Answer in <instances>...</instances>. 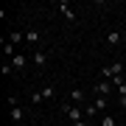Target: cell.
Returning a JSON list of instances; mask_svg holds the SVG:
<instances>
[{
	"label": "cell",
	"mask_w": 126,
	"mask_h": 126,
	"mask_svg": "<svg viewBox=\"0 0 126 126\" xmlns=\"http://www.w3.org/2000/svg\"><path fill=\"white\" fill-rule=\"evenodd\" d=\"M6 104H9V118H11V121H23V118H25V109L20 107L17 98H6Z\"/></svg>",
	"instance_id": "1"
},
{
	"label": "cell",
	"mask_w": 126,
	"mask_h": 126,
	"mask_svg": "<svg viewBox=\"0 0 126 126\" xmlns=\"http://www.w3.org/2000/svg\"><path fill=\"white\" fill-rule=\"evenodd\" d=\"M93 93L98 95V98H107V95L112 93V81H95V84H93Z\"/></svg>",
	"instance_id": "2"
},
{
	"label": "cell",
	"mask_w": 126,
	"mask_h": 126,
	"mask_svg": "<svg viewBox=\"0 0 126 126\" xmlns=\"http://www.w3.org/2000/svg\"><path fill=\"white\" fill-rule=\"evenodd\" d=\"M62 109H64V112H67V118H70L73 123H76V121H84V109H79L76 104H64Z\"/></svg>",
	"instance_id": "3"
},
{
	"label": "cell",
	"mask_w": 126,
	"mask_h": 126,
	"mask_svg": "<svg viewBox=\"0 0 126 126\" xmlns=\"http://www.w3.org/2000/svg\"><path fill=\"white\" fill-rule=\"evenodd\" d=\"M59 11H62V14H64V17H67V20H70V23H73V20H76V11H73V9H70V3H67V0H62V3H59Z\"/></svg>",
	"instance_id": "4"
},
{
	"label": "cell",
	"mask_w": 126,
	"mask_h": 126,
	"mask_svg": "<svg viewBox=\"0 0 126 126\" xmlns=\"http://www.w3.org/2000/svg\"><path fill=\"white\" fill-rule=\"evenodd\" d=\"M34 64H36V67H45V64H48V53H45V50H34Z\"/></svg>",
	"instance_id": "5"
},
{
	"label": "cell",
	"mask_w": 126,
	"mask_h": 126,
	"mask_svg": "<svg viewBox=\"0 0 126 126\" xmlns=\"http://www.w3.org/2000/svg\"><path fill=\"white\" fill-rule=\"evenodd\" d=\"M107 45H109V48L121 45V34H118V31H109V34H107Z\"/></svg>",
	"instance_id": "6"
},
{
	"label": "cell",
	"mask_w": 126,
	"mask_h": 126,
	"mask_svg": "<svg viewBox=\"0 0 126 126\" xmlns=\"http://www.w3.org/2000/svg\"><path fill=\"white\" fill-rule=\"evenodd\" d=\"M11 67H14V70H23V67H25V56H23V53H17V56L11 59Z\"/></svg>",
	"instance_id": "7"
},
{
	"label": "cell",
	"mask_w": 126,
	"mask_h": 126,
	"mask_svg": "<svg viewBox=\"0 0 126 126\" xmlns=\"http://www.w3.org/2000/svg\"><path fill=\"white\" fill-rule=\"evenodd\" d=\"M109 73H112V79L115 76H123V62H112V64H109Z\"/></svg>",
	"instance_id": "8"
},
{
	"label": "cell",
	"mask_w": 126,
	"mask_h": 126,
	"mask_svg": "<svg viewBox=\"0 0 126 126\" xmlns=\"http://www.w3.org/2000/svg\"><path fill=\"white\" fill-rule=\"evenodd\" d=\"M23 39H25V34H23V31H11V36H9L11 45H17V42H23Z\"/></svg>",
	"instance_id": "9"
},
{
	"label": "cell",
	"mask_w": 126,
	"mask_h": 126,
	"mask_svg": "<svg viewBox=\"0 0 126 126\" xmlns=\"http://www.w3.org/2000/svg\"><path fill=\"white\" fill-rule=\"evenodd\" d=\"M39 93H42V98H45V101H48V98H53V95H56V90H53L50 84H45V87H42Z\"/></svg>",
	"instance_id": "10"
},
{
	"label": "cell",
	"mask_w": 126,
	"mask_h": 126,
	"mask_svg": "<svg viewBox=\"0 0 126 126\" xmlns=\"http://www.w3.org/2000/svg\"><path fill=\"white\" fill-rule=\"evenodd\" d=\"M70 98H73V104H81V101H84V90H79V87H76V90L70 93Z\"/></svg>",
	"instance_id": "11"
},
{
	"label": "cell",
	"mask_w": 126,
	"mask_h": 126,
	"mask_svg": "<svg viewBox=\"0 0 126 126\" xmlns=\"http://www.w3.org/2000/svg\"><path fill=\"white\" fill-rule=\"evenodd\" d=\"M3 50H6V56H11V59L17 56V50H14V45H11V42H6V39H3Z\"/></svg>",
	"instance_id": "12"
},
{
	"label": "cell",
	"mask_w": 126,
	"mask_h": 126,
	"mask_svg": "<svg viewBox=\"0 0 126 126\" xmlns=\"http://www.w3.org/2000/svg\"><path fill=\"white\" fill-rule=\"evenodd\" d=\"M93 107L98 109V112H104V109H107V98H95V101H93Z\"/></svg>",
	"instance_id": "13"
},
{
	"label": "cell",
	"mask_w": 126,
	"mask_h": 126,
	"mask_svg": "<svg viewBox=\"0 0 126 126\" xmlns=\"http://www.w3.org/2000/svg\"><path fill=\"white\" fill-rule=\"evenodd\" d=\"M101 126H118L112 115H101Z\"/></svg>",
	"instance_id": "14"
},
{
	"label": "cell",
	"mask_w": 126,
	"mask_h": 126,
	"mask_svg": "<svg viewBox=\"0 0 126 126\" xmlns=\"http://www.w3.org/2000/svg\"><path fill=\"white\" fill-rule=\"evenodd\" d=\"M28 101H31V104H42L45 98H42V93H31V95H28Z\"/></svg>",
	"instance_id": "15"
},
{
	"label": "cell",
	"mask_w": 126,
	"mask_h": 126,
	"mask_svg": "<svg viewBox=\"0 0 126 126\" xmlns=\"http://www.w3.org/2000/svg\"><path fill=\"white\" fill-rule=\"evenodd\" d=\"M95 112H98V109H95V107H93V104H87V107H84V118H93Z\"/></svg>",
	"instance_id": "16"
},
{
	"label": "cell",
	"mask_w": 126,
	"mask_h": 126,
	"mask_svg": "<svg viewBox=\"0 0 126 126\" xmlns=\"http://www.w3.org/2000/svg\"><path fill=\"white\" fill-rule=\"evenodd\" d=\"M25 39H28V42H39V31H28Z\"/></svg>",
	"instance_id": "17"
},
{
	"label": "cell",
	"mask_w": 126,
	"mask_h": 126,
	"mask_svg": "<svg viewBox=\"0 0 126 126\" xmlns=\"http://www.w3.org/2000/svg\"><path fill=\"white\" fill-rule=\"evenodd\" d=\"M0 70H3V76H11V73H14V67H11L9 62H3V67H0Z\"/></svg>",
	"instance_id": "18"
},
{
	"label": "cell",
	"mask_w": 126,
	"mask_h": 126,
	"mask_svg": "<svg viewBox=\"0 0 126 126\" xmlns=\"http://www.w3.org/2000/svg\"><path fill=\"white\" fill-rule=\"evenodd\" d=\"M118 101H121V107L126 109V95H121V98H118Z\"/></svg>",
	"instance_id": "19"
},
{
	"label": "cell",
	"mask_w": 126,
	"mask_h": 126,
	"mask_svg": "<svg viewBox=\"0 0 126 126\" xmlns=\"http://www.w3.org/2000/svg\"><path fill=\"white\" fill-rule=\"evenodd\" d=\"M73 126H87V123H84V121H76V123H73Z\"/></svg>",
	"instance_id": "20"
}]
</instances>
